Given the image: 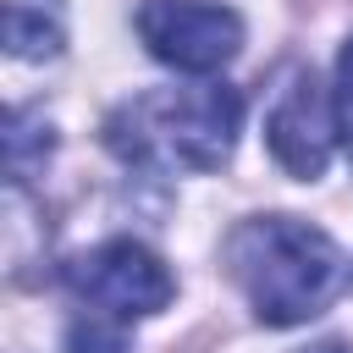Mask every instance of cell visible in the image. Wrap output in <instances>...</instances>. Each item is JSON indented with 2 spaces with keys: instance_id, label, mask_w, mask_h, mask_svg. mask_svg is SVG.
I'll list each match as a JSON object with an SVG mask.
<instances>
[{
  "instance_id": "ba28073f",
  "label": "cell",
  "mask_w": 353,
  "mask_h": 353,
  "mask_svg": "<svg viewBox=\"0 0 353 353\" xmlns=\"http://www.w3.org/2000/svg\"><path fill=\"white\" fill-rule=\"evenodd\" d=\"M336 132H342L347 160H353V39L342 44V61H336Z\"/></svg>"
},
{
  "instance_id": "277c9868",
  "label": "cell",
  "mask_w": 353,
  "mask_h": 353,
  "mask_svg": "<svg viewBox=\"0 0 353 353\" xmlns=\"http://www.w3.org/2000/svg\"><path fill=\"white\" fill-rule=\"evenodd\" d=\"M138 39L149 44L154 61L176 72H215L237 55L243 22L232 6H215V0H143Z\"/></svg>"
},
{
  "instance_id": "5b68a950",
  "label": "cell",
  "mask_w": 353,
  "mask_h": 353,
  "mask_svg": "<svg viewBox=\"0 0 353 353\" xmlns=\"http://www.w3.org/2000/svg\"><path fill=\"white\" fill-rule=\"evenodd\" d=\"M331 105L314 83V72H292L281 99L270 105V121H265V138H270V154L281 171L292 176H320L325 160H331Z\"/></svg>"
},
{
  "instance_id": "52a82bcc",
  "label": "cell",
  "mask_w": 353,
  "mask_h": 353,
  "mask_svg": "<svg viewBox=\"0 0 353 353\" xmlns=\"http://www.w3.org/2000/svg\"><path fill=\"white\" fill-rule=\"evenodd\" d=\"M33 132H44V127H33L22 110H11V132H6V160H11V176H28V171H33ZM39 149H50V138H39Z\"/></svg>"
},
{
  "instance_id": "7a4b0ae2",
  "label": "cell",
  "mask_w": 353,
  "mask_h": 353,
  "mask_svg": "<svg viewBox=\"0 0 353 353\" xmlns=\"http://www.w3.org/2000/svg\"><path fill=\"white\" fill-rule=\"evenodd\" d=\"M243 121V94L226 83H199V88H149L110 110L105 143L127 165H154V171H215L232 154Z\"/></svg>"
},
{
  "instance_id": "30bf717a",
  "label": "cell",
  "mask_w": 353,
  "mask_h": 353,
  "mask_svg": "<svg viewBox=\"0 0 353 353\" xmlns=\"http://www.w3.org/2000/svg\"><path fill=\"white\" fill-rule=\"evenodd\" d=\"M303 353H353L347 342H314V347H303Z\"/></svg>"
},
{
  "instance_id": "8992f818",
  "label": "cell",
  "mask_w": 353,
  "mask_h": 353,
  "mask_svg": "<svg viewBox=\"0 0 353 353\" xmlns=\"http://www.w3.org/2000/svg\"><path fill=\"white\" fill-rule=\"evenodd\" d=\"M6 44H11V55L50 61L61 50V22L50 11H33L28 0H6Z\"/></svg>"
},
{
  "instance_id": "6da1fadb",
  "label": "cell",
  "mask_w": 353,
  "mask_h": 353,
  "mask_svg": "<svg viewBox=\"0 0 353 353\" xmlns=\"http://www.w3.org/2000/svg\"><path fill=\"white\" fill-rule=\"evenodd\" d=\"M226 265L265 325H298L342 287L336 243L292 215H254L226 237Z\"/></svg>"
},
{
  "instance_id": "9c48e42d",
  "label": "cell",
  "mask_w": 353,
  "mask_h": 353,
  "mask_svg": "<svg viewBox=\"0 0 353 353\" xmlns=\"http://www.w3.org/2000/svg\"><path fill=\"white\" fill-rule=\"evenodd\" d=\"M66 353H127V342L110 331V325H72L66 331Z\"/></svg>"
},
{
  "instance_id": "3957f363",
  "label": "cell",
  "mask_w": 353,
  "mask_h": 353,
  "mask_svg": "<svg viewBox=\"0 0 353 353\" xmlns=\"http://www.w3.org/2000/svg\"><path fill=\"white\" fill-rule=\"evenodd\" d=\"M66 281L83 303H94L110 320H143L171 303V270L132 237L99 243L66 265Z\"/></svg>"
}]
</instances>
